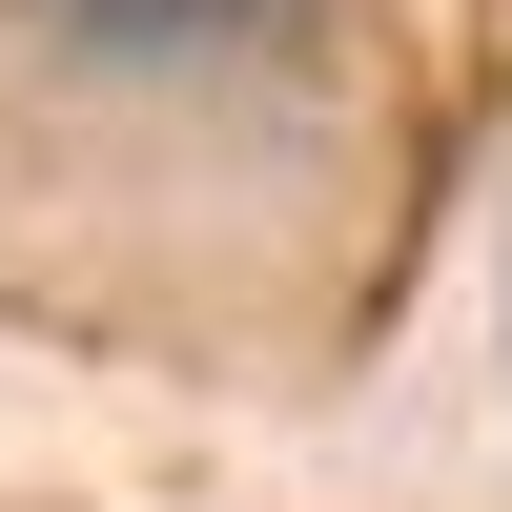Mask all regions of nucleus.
<instances>
[{
	"instance_id": "2",
	"label": "nucleus",
	"mask_w": 512,
	"mask_h": 512,
	"mask_svg": "<svg viewBox=\"0 0 512 512\" xmlns=\"http://www.w3.org/2000/svg\"><path fill=\"white\" fill-rule=\"evenodd\" d=\"M492 410H512V287H492Z\"/></svg>"
},
{
	"instance_id": "1",
	"label": "nucleus",
	"mask_w": 512,
	"mask_h": 512,
	"mask_svg": "<svg viewBox=\"0 0 512 512\" xmlns=\"http://www.w3.org/2000/svg\"><path fill=\"white\" fill-rule=\"evenodd\" d=\"M21 21L103 82H226V62H287L328 0H21Z\"/></svg>"
}]
</instances>
